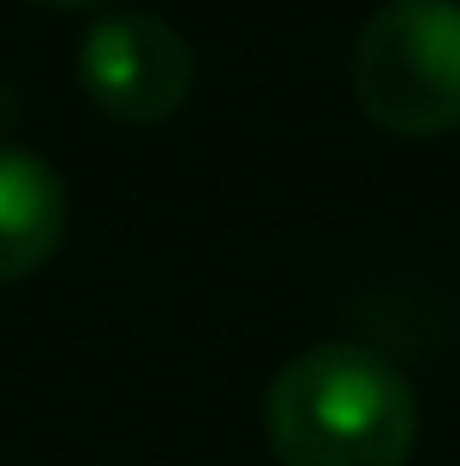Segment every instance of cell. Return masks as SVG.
<instances>
[{
  "label": "cell",
  "instance_id": "7a4b0ae2",
  "mask_svg": "<svg viewBox=\"0 0 460 466\" xmlns=\"http://www.w3.org/2000/svg\"><path fill=\"white\" fill-rule=\"evenodd\" d=\"M353 101L360 114L435 139L460 127V0H384L353 38Z\"/></svg>",
  "mask_w": 460,
  "mask_h": 466
},
{
  "label": "cell",
  "instance_id": "6da1fadb",
  "mask_svg": "<svg viewBox=\"0 0 460 466\" xmlns=\"http://www.w3.org/2000/svg\"><path fill=\"white\" fill-rule=\"evenodd\" d=\"M265 435L284 466H404L416 448V390L384 353L328 340L271 379Z\"/></svg>",
  "mask_w": 460,
  "mask_h": 466
},
{
  "label": "cell",
  "instance_id": "5b68a950",
  "mask_svg": "<svg viewBox=\"0 0 460 466\" xmlns=\"http://www.w3.org/2000/svg\"><path fill=\"white\" fill-rule=\"evenodd\" d=\"M32 6H101V0H32Z\"/></svg>",
  "mask_w": 460,
  "mask_h": 466
},
{
  "label": "cell",
  "instance_id": "3957f363",
  "mask_svg": "<svg viewBox=\"0 0 460 466\" xmlns=\"http://www.w3.org/2000/svg\"><path fill=\"white\" fill-rule=\"evenodd\" d=\"M196 57L183 32L158 13H107L82 38V88L107 120L158 127L189 101Z\"/></svg>",
  "mask_w": 460,
  "mask_h": 466
},
{
  "label": "cell",
  "instance_id": "277c9868",
  "mask_svg": "<svg viewBox=\"0 0 460 466\" xmlns=\"http://www.w3.org/2000/svg\"><path fill=\"white\" fill-rule=\"evenodd\" d=\"M64 177L32 152L0 146V284L32 278L64 246Z\"/></svg>",
  "mask_w": 460,
  "mask_h": 466
}]
</instances>
